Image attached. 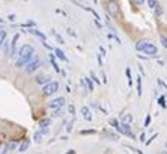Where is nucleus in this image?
I'll return each instance as SVG.
<instances>
[{"label": "nucleus", "mask_w": 167, "mask_h": 154, "mask_svg": "<svg viewBox=\"0 0 167 154\" xmlns=\"http://www.w3.org/2000/svg\"><path fill=\"white\" fill-rule=\"evenodd\" d=\"M33 47L29 44H26L20 50V59L17 60V67H23L24 63H30V60L33 59Z\"/></svg>", "instance_id": "nucleus-1"}, {"label": "nucleus", "mask_w": 167, "mask_h": 154, "mask_svg": "<svg viewBox=\"0 0 167 154\" xmlns=\"http://www.w3.org/2000/svg\"><path fill=\"white\" fill-rule=\"evenodd\" d=\"M136 49H137V50H143L146 54H149V56H157V47H155L154 44L138 41V42L136 44Z\"/></svg>", "instance_id": "nucleus-2"}, {"label": "nucleus", "mask_w": 167, "mask_h": 154, "mask_svg": "<svg viewBox=\"0 0 167 154\" xmlns=\"http://www.w3.org/2000/svg\"><path fill=\"white\" fill-rule=\"evenodd\" d=\"M116 130H118L119 133H122V134H127V136H129L131 139H136V136H134V133H133V131H131V129L128 127V124L120 122V124L116 127Z\"/></svg>", "instance_id": "nucleus-3"}, {"label": "nucleus", "mask_w": 167, "mask_h": 154, "mask_svg": "<svg viewBox=\"0 0 167 154\" xmlns=\"http://www.w3.org/2000/svg\"><path fill=\"white\" fill-rule=\"evenodd\" d=\"M57 89H59V83H57V82H50L48 85L44 86V95H51V94H54Z\"/></svg>", "instance_id": "nucleus-4"}, {"label": "nucleus", "mask_w": 167, "mask_h": 154, "mask_svg": "<svg viewBox=\"0 0 167 154\" xmlns=\"http://www.w3.org/2000/svg\"><path fill=\"white\" fill-rule=\"evenodd\" d=\"M63 103H65V98L59 97V98H54L53 101H50V103H48V107H50V109H60V107L63 106Z\"/></svg>", "instance_id": "nucleus-5"}, {"label": "nucleus", "mask_w": 167, "mask_h": 154, "mask_svg": "<svg viewBox=\"0 0 167 154\" xmlns=\"http://www.w3.org/2000/svg\"><path fill=\"white\" fill-rule=\"evenodd\" d=\"M39 65H41V60H39L38 58H35V60H32L30 63H27V67H26V71H27V72H33Z\"/></svg>", "instance_id": "nucleus-6"}, {"label": "nucleus", "mask_w": 167, "mask_h": 154, "mask_svg": "<svg viewBox=\"0 0 167 154\" xmlns=\"http://www.w3.org/2000/svg\"><path fill=\"white\" fill-rule=\"evenodd\" d=\"M107 9H109V12L113 14V15H116V14L119 12V6H118V3H115V2L109 3V5H107Z\"/></svg>", "instance_id": "nucleus-7"}, {"label": "nucleus", "mask_w": 167, "mask_h": 154, "mask_svg": "<svg viewBox=\"0 0 167 154\" xmlns=\"http://www.w3.org/2000/svg\"><path fill=\"white\" fill-rule=\"evenodd\" d=\"M18 38H20V35H18V33L12 36V42H11V54L15 53V47H17V41H18Z\"/></svg>", "instance_id": "nucleus-8"}, {"label": "nucleus", "mask_w": 167, "mask_h": 154, "mask_svg": "<svg viewBox=\"0 0 167 154\" xmlns=\"http://www.w3.org/2000/svg\"><path fill=\"white\" fill-rule=\"evenodd\" d=\"M36 83H39V85H44V83H50V77L48 76H38L36 77Z\"/></svg>", "instance_id": "nucleus-9"}, {"label": "nucleus", "mask_w": 167, "mask_h": 154, "mask_svg": "<svg viewBox=\"0 0 167 154\" xmlns=\"http://www.w3.org/2000/svg\"><path fill=\"white\" fill-rule=\"evenodd\" d=\"M81 113H83V116H84V120H87V121H90V120H92L90 110H89L87 107H81Z\"/></svg>", "instance_id": "nucleus-10"}, {"label": "nucleus", "mask_w": 167, "mask_h": 154, "mask_svg": "<svg viewBox=\"0 0 167 154\" xmlns=\"http://www.w3.org/2000/svg\"><path fill=\"white\" fill-rule=\"evenodd\" d=\"M29 145H30V141H29V139H24V141L20 143V151H21V153L26 151V150L29 148Z\"/></svg>", "instance_id": "nucleus-11"}, {"label": "nucleus", "mask_w": 167, "mask_h": 154, "mask_svg": "<svg viewBox=\"0 0 167 154\" xmlns=\"http://www.w3.org/2000/svg\"><path fill=\"white\" fill-rule=\"evenodd\" d=\"M29 32H30L32 35H36V36H38V38H41L42 41H45V35H44V33H41L39 30H35V29H30Z\"/></svg>", "instance_id": "nucleus-12"}, {"label": "nucleus", "mask_w": 167, "mask_h": 154, "mask_svg": "<svg viewBox=\"0 0 167 154\" xmlns=\"http://www.w3.org/2000/svg\"><path fill=\"white\" fill-rule=\"evenodd\" d=\"M54 53H56V56H57L59 59H62V60H65V62L68 60V59H66V56H65V53H63L62 50H59V49H56V50H54Z\"/></svg>", "instance_id": "nucleus-13"}, {"label": "nucleus", "mask_w": 167, "mask_h": 154, "mask_svg": "<svg viewBox=\"0 0 167 154\" xmlns=\"http://www.w3.org/2000/svg\"><path fill=\"white\" fill-rule=\"evenodd\" d=\"M50 120H48V118H45V120H41V122H39V125L42 127V130H47V127L50 125Z\"/></svg>", "instance_id": "nucleus-14"}, {"label": "nucleus", "mask_w": 167, "mask_h": 154, "mask_svg": "<svg viewBox=\"0 0 167 154\" xmlns=\"http://www.w3.org/2000/svg\"><path fill=\"white\" fill-rule=\"evenodd\" d=\"M9 148H12V145H8V143H5V145H0V154H6Z\"/></svg>", "instance_id": "nucleus-15"}, {"label": "nucleus", "mask_w": 167, "mask_h": 154, "mask_svg": "<svg viewBox=\"0 0 167 154\" xmlns=\"http://www.w3.org/2000/svg\"><path fill=\"white\" fill-rule=\"evenodd\" d=\"M5 39H6V32H5V30H0V47L3 45Z\"/></svg>", "instance_id": "nucleus-16"}, {"label": "nucleus", "mask_w": 167, "mask_h": 154, "mask_svg": "<svg viewBox=\"0 0 167 154\" xmlns=\"http://www.w3.org/2000/svg\"><path fill=\"white\" fill-rule=\"evenodd\" d=\"M125 72H127V77H128V86H133V79H131V71H129V68H127Z\"/></svg>", "instance_id": "nucleus-17"}, {"label": "nucleus", "mask_w": 167, "mask_h": 154, "mask_svg": "<svg viewBox=\"0 0 167 154\" xmlns=\"http://www.w3.org/2000/svg\"><path fill=\"white\" fill-rule=\"evenodd\" d=\"M84 80V83L87 85V89L89 91H93V85H92V80L90 79H83Z\"/></svg>", "instance_id": "nucleus-18"}, {"label": "nucleus", "mask_w": 167, "mask_h": 154, "mask_svg": "<svg viewBox=\"0 0 167 154\" xmlns=\"http://www.w3.org/2000/svg\"><path fill=\"white\" fill-rule=\"evenodd\" d=\"M137 94L140 95V94H142V79H137Z\"/></svg>", "instance_id": "nucleus-19"}, {"label": "nucleus", "mask_w": 167, "mask_h": 154, "mask_svg": "<svg viewBox=\"0 0 167 154\" xmlns=\"http://www.w3.org/2000/svg\"><path fill=\"white\" fill-rule=\"evenodd\" d=\"M50 60H51V63H53V67H54V70H56V71H60L59 67H57V63H56V60H54V56H53V54L50 56Z\"/></svg>", "instance_id": "nucleus-20"}, {"label": "nucleus", "mask_w": 167, "mask_h": 154, "mask_svg": "<svg viewBox=\"0 0 167 154\" xmlns=\"http://www.w3.org/2000/svg\"><path fill=\"white\" fill-rule=\"evenodd\" d=\"M131 121H133V115H125L124 116V124H128Z\"/></svg>", "instance_id": "nucleus-21"}, {"label": "nucleus", "mask_w": 167, "mask_h": 154, "mask_svg": "<svg viewBox=\"0 0 167 154\" xmlns=\"http://www.w3.org/2000/svg\"><path fill=\"white\" fill-rule=\"evenodd\" d=\"M161 44H163L164 49H167V38H166L164 35H161Z\"/></svg>", "instance_id": "nucleus-22"}, {"label": "nucleus", "mask_w": 167, "mask_h": 154, "mask_svg": "<svg viewBox=\"0 0 167 154\" xmlns=\"http://www.w3.org/2000/svg\"><path fill=\"white\" fill-rule=\"evenodd\" d=\"M41 131H36V133H35V141H36V142H39L41 141Z\"/></svg>", "instance_id": "nucleus-23"}, {"label": "nucleus", "mask_w": 167, "mask_h": 154, "mask_svg": "<svg viewBox=\"0 0 167 154\" xmlns=\"http://www.w3.org/2000/svg\"><path fill=\"white\" fill-rule=\"evenodd\" d=\"M90 77H92V80H95V82H96V83H100V80L96 79V76H95V72H93V71L90 72Z\"/></svg>", "instance_id": "nucleus-24"}, {"label": "nucleus", "mask_w": 167, "mask_h": 154, "mask_svg": "<svg viewBox=\"0 0 167 154\" xmlns=\"http://www.w3.org/2000/svg\"><path fill=\"white\" fill-rule=\"evenodd\" d=\"M92 133H95V130H83L81 131V134H92Z\"/></svg>", "instance_id": "nucleus-25"}, {"label": "nucleus", "mask_w": 167, "mask_h": 154, "mask_svg": "<svg viewBox=\"0 0 167 154\" xmlns=\"http://www.w3.org/2000/svg\"><path fill=\"white\" fill-rule=\"evenodd\" d=\"M148 3H149V6H151V8H155V6L158 5L157 2H154V0H149V2H148Z\"/></svg>", "instance_id": "nucleus-26"}, {"label": "nucleus", "mask_w": 167, "mask_h": 154, "mask_svg": "<svg viewBox=\"0 0 167 154\" xmlns=\"http://www.w3.org/2000/svg\"><path fill=\"white\" fill-rule=\"evenodd\" d=\"M164 101H166V100H164V97H160V100H158V103H160V104H161L163 107L166 106V103H164Z\"/></svg>", "instance_id": "nucleus-27"}, {"label": "nucleus", "mask_w": 167, "mask_h": 154, "mask_svg": "<svg viewBox=\"0 0 167 154\" xmlns=\"http://www.w3.org/2000/svg\"><path fill=\"white\" fill-rule=\"evenodd\" d=\"M110 124H111V125H113V127H115V129H116V127H118V125H119V122H118V121H116V120H111V121H110Z\"/></svg>", "instance_id": "nucleus-28"}, {"label": "nucleus", "mask_w": 167, "mask_h": 154, "mask_svg": "<svg viewBox=\"0 0 167 154\" xmlns=\"http://www.w3.org/2000/svg\"><path fill=\"white\" fill-rule=\"evenodd\" d=\"M155 8H157V14H158V15H160V14H161V12H163V9H161V8H160V6H158V5H157V6H155Z\"/></svg>", "instance_id": "nucleus-29"}, {"label": "nucleus", "mask_w": 167, "mask_h": 154, "mask_svg": "<svg viewBox=\"0 0 167 154\" xmlns=\"http://www.w3.org/2000/svg\"><path fill=\"white\" fill-rule=\"evenodd\" d=\"M68 33L71 35V36H77V35H75V32H74L72 29H68Z\"/></svg>", "instance_id": "nucleus-30"}, {"label": "nucleus", "mask_w": 167, "mask_h": 154, "mask_svg": "<svg viewBox=\"0 0 167 154\" xmlns=\"http://www.w3.org/2000/svg\"><path fill=\"white\" fill-rule=\"evenodd\" d=\"M149 122H151V116H146V121H145V125H149Z\"/></svg>", "instance_id": "nucleus-31"}, {"label": "nucleus", "mask_w": 167, "mask_h": 154, "mask_svg": "<svg viewBox=\"0 0 167 154\" xmlns=\"http://www.w3.org/2000/svg\"><path fill=\"white\" fill-rule=\"evenodd\" d=\"M66 130H68V131H71V130H72V122H69V124H68V129H66Z\"/></svg>", "instance_id": "nucleus-32"}, {"label": "nucleus", "mask_w": 167, "mask_h": 154, "mask_svg": "<svg viewBox=\"0 0 167 154\" xmlns=\"http://www.w3.org/2000/svg\"><path fill=\"white\" fill-rule=\"evenodd\" d=\"M155 136H157V134H154V136H152V138H151V139H149V141H148V142H146V143H148V145H149V143H151V142H152V141H154V139H155Z\"/></svg>", "instance_id": "nucleus-33"}, {"label": "nucleus", "mask_w": 167, "mask_h": 154, "mask_svg": "<svg viewBox=\"0 0 167 154\" xmlns=\"http://www.w3.org/2000/svg\"><path fill=\"white\" fill-rule=\"evenodd\" d=\"M8 18H9L11 21H14V20H15V15H9V17H8Z\"/></svg>", "instance_id": "nucleus-34"}, {"label": "nucleus", "mask_w": 167, "mask_h": 154, "mask_svg": "<svg viewBox=\"0 0 167 154\" xmlns=\"http://www.w3.org/2000/svg\"><path fill=\"white\" fill-rule=\"evenodd\" d=\"M66 154H75V151H74V150H69V151H68Z\"/></svg>", "instance_id": "nucleus-35"}, {"label": "nucleus", "mask_w": 167, "mask_h": 154, "mask_svg": "<svg viewBox=\"0 0 167 154\" xmlns=\"http://www.w3.org/2000/svg\"><path fill=\"white\" fill-rule=\"evenodd\" d=\"M134 151H136L137 154H143V151H140V150H134Z\"/></svg>", "instance_id": "nucleus-36"}, {"label": "nucleus", "mask_w": 167, "mask_h": 154, "mask_svg": "<svg viewBox=\"0 0 167 154\" xmlns=\"http://www.w3.org/2000/svg\"><path fill=\"white\" fill-rule=\"evenodd\" d=\"M2 21H3V20H0V23H2Z\"/></svg>", "instance_id": "nucleus-37"}, {"label": "nucleus", "mask_w": 167, "mask_h": 154, "mask_svg": "<svg viewBox=\"0 0 167 154\" xmlns=\"http://www.w3.org/2000/svg\"><path fill=\"white\" fill-rule=\"evenodd\" d=\"M166 147H167V142H166Z\"/></svg>", "instance_id": "nucleus-38"}]
</instances>
